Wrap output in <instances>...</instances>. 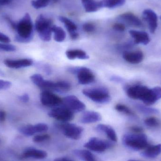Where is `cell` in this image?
Masks as SVG:
<instances>
[{
    "mask_svg": "<svg viewBox=\"0 0 161 161\" xmlns=\"http://www.w3.org/2000/svg\"><path fill=\"white\" fill-rule=\"evenodd\" d=\"M126 0H102L103 7L114 8L122 6L125 3Z\"/></svg>",
    "mask_w": 161,
    "mask_h": 161,
    "instance_id": "27",
    "label": "cell"
},
{
    "mask_svg": "<svg viewBox=\"0 0 161 161\" xmlns=\"http://www.w3.org/2000/svg\"><path fill=\"white\" fill-rule=\"evenodd\" d=\"M20 100L24 103H26L28 102L29 100V97L27 94H24L23 95L20 96L19 97Z\"/></svg>",
    "mask_w": 161,
    "mask_h": 161,
    "instance_id": "42",
    "label": "cell"
},
{
    "mask_svg": "<svg viewBox=\"0 0 161 161\" xmlns=\"http://www.w3.org/2000/svg\"><path fill=\"white\" fill-rule=\"evenodd\" d=\"M71 73L76 74L78 82L82 85L92 83L95 80V76L90 69L85 67H75L69 70Z\"/></svg>",
    "mask_w": 161,
    "mask_h": 161,
    "instance_id": "6",
    "label": "cell"
},
{
    "mask_svg": "<svg viewBox=\"0 0 161 161\" xmlns=\"http://www.w3.org/2000/svg\"><path fill=\"white\" fill-rule=\"evenodd\" d=\"M113 28L114 30L119 32H124L125 30V25L122 23H115L113 26Z\"/></svg>",
    "mask_w": 161,
    "mask_h": 161,
    "instance_id": "38",
    "label": "cell"
},
{
    "mask_svg": "<svg viewBox=\"0 0 161 161\" xmlns=\"http://www.w3.org/2000/svg\"><path fill=\"white\" fill-rule=\"evenodd\" d=\"M130 130L134 133H142L143 132V129L137 126H133L130 127Z\"/></svg>",
    "mask_w": 161,
    "mask_h": 161,
    "instance_id": "40",
    "label": "cell"
},
{
    "mask_svg": "<svg viewBox=\"0 0 161 161\" xmlns=\"http://www.w3.org/2000/svg\"><path fill=\"white\" fill-rule=\"evenodd\" d=\"M48 126L43 123H39L35 125H26L19 129V131L24 135L27 137L33 136L40 132H45L48 130Z\"/></svg>",
    "mask_w": 161,
    "mask_h": 161,
    "instance_id": "12",
    "label": "cell"
},
{
    "mask_svg": "<svg viewBox=\"0 0 161 161\" xmlns=\"http://www.w3.org/2000/svg\"><path fill=\"white\" fill-rule=\"evenodd\" d=\"M97 130L105 133L107 137L113 142H117V137L115 130L112 127L108 125L100 124L96 127Z\"/></svg>",
    "mask_w": 161,
    "mask_h": 161,
    "instance_id": "21",
    "label": "cell"
},
{
    "mask_svg": "<svg viewBox=\"0 0 161 161\" xmlns=\"http://www.w3.org/2000/svg\"><path fill=\"white\" fill-rule=\"evenodd\" d=\"M30 79L35 85H36L40 88H41L42 83L45 80L41 75L37 74L32 75L30 77Z\"/></svg>",
    "mask_w": 161,
    "mask_h": 161,
    "instance_id": "33",
    "label": "cell"
},
{
    "mask_svg": "<svg viewBox=\"0 0 161 161\" xmlns=\"http://www.w3.org/2000/svg\"><path fill=\"white\" fill-rule=\"evenodd\" d=\"M64 106L73 112H80L86 108L85 104L75 96L70 95L64 97L63 102Z\"/></svg>",
    "mask_w": 161,
    "mask_h": 161,
    "instance_id": "11",
    "label": "cell"
},
{
    "mask_svg": "<svg viewBox=\"0 0 161 161\" xmlns=\"http://www.w3.org/2000/svg\"><path fill=\"white\" fill-rule=\"evenodd\" d=\"M71 89V85L69 82L65 80H60L55 82L54 91L60 92H66Z\"/></svg>",
    "mask_w": 161,
    "mask_h": 161,
    "instance_id": "28",
    "label": "cell"
},
{
    "mask_svg": "<svg viewBox=\"0 0 161 161\" xmlns=\"http://www.w3.org/2000/svg\"><path fill=\"white\" fill-rule=\"evenodd\" d=\"M128 96L133 99H139L149 106L161 98V87L149 89L146 86L138 84L130 86L126 89Z\"/></svg>",
    "mask_w": 161,
    "mask_h": 161,
    "instance_id": "1",
    "label": "cell"
},
{
    "mask_svg": "<svg viewBox=\"0 0 161 161\" xmlns=\"http://www.w3.org/2000/svg\"><path fill=\"white\" fill-rule=\"evenodd\" d=\"M50 117L62 123H68L74 119V112L66 107H57L48 113Z\"/></svg>",
    "mask_w": 161,
    "mask_h": 161,
    "instance_id": "9",
    "label": "cell"
},
{
    "mask_svg": "<svg viewBox=\"0 0 161 161\" xmlns=\"http://www.w3.org/2000/svg\"><path fill=\"white\" fill-rule=\"evenodd\" d=\"M10 42V39L8 36L0 32V42L2 43H8Z\"/></svg>",
    "mask_w": 161,
    "mask_h": 161,
    "instance_id": "41",
    "label": "cell"
},
{
    "mask_svg": "<svg viewBox=\"0 0 161 161\" xmlns=\"http://www.w3.org/2000/svg\"><path fill=\"white\" fill-rule=\"evenodd\" d=\"M52 31L54 34V38L57 42H61L65 40L66 33L61 27L53 25L52 27Z\"/></svg>",
    "mask_w": 161,
    "mask_h": 161,
    "instance_id": "26",
    "label": "cell"
},
{
    "mask_svg": "<svg viewBox=\"0 0 161 161\" xmlns=\"http://www.w3.org/2000/svg\"><path fill=\"white\" fill-rule=\"evenodd\" d=\"M100 114L95 111H86L84 112L80 118V122L82 124H88L94 123L101 121Z\"/></svg>",
    "mask_w": 161,
    "mask_h": 161,
    "instance_id": "20",
    "label": "cell"
},
{
    "mask_svg": "<svg viewBox=\"0 0 161 161\" xmlns=\"http://www.w3.org/2000/svg\"><path fill=\"white\" fill-rule=\"evenodd\" d=\"M123 142L125 146L137 151L146 149L149 146L147 137L143 133L125 134Z\"/></svg>",
    "mask_w": 161,
    "mask_h": 161,
    "instance_id": "3",
    "label": "cell"
},
{
    "mask_svg": "<svg viewBox=\"0 0 161 161\" xmlns=\"http://www.w3.org/2000/svg\"><path fill=\"white\" fill-rule=\"evenodd\" d=\"M58 19L60 22L64 24L72 39H77L79 37V34L77 32V26L75 23L64 16H59Z\"/></svg>",
    "mask_w": 161,
    "mask_h": 161,
    "instance_id": "16",
    "label": "cell"
},
{
    "mask_svg": "<svg viewBox=\"0 0 161 161\" xmlns=\"http://www.w3.org/2000/svg\"><path fill=\"white\" fill-rule=\"evenodd\" d=\"M145 124L149 127H158L161 125V122L158 119L155 117H150L146 118L144 121Z\"/></svg>",
    "mask_w": 161,
    "mask_h": 161,
    "instance_id": "30",
    "label": "cell"
},
{
    "mask_svg": "<svg viewBox=\"0 0 161 161\" xmlns=\"http://www.w3.org/2000/svg\"><path fill=\"white\" fill-rule=\"evenodd\" d=\"M53 21L51 19L40 14L35 23V28L42 40L49 42L52 37Z\"/></svg>",
    "mask_w": 161,
    "mask_h": 161,
    "instance_id": "4",
    "label": "cell"
},
{
    "mask_svg": "<svg viewBox=\"0 0 161 161\" xmlns=\"http://www.w3.org/2000/svg\"><path fill=\"white\" fill-rule=\"evenodd\" d=\"M4 63L8 68L18 69L30 67L33 65V61L32 59L28 58L19 59H7L4 61Z\"/></svg>",
    "mask_w": 161,
    "mask_h": 161,
    "instance_id": "15",
    "label": "cell"
},
{
    "mask_svg": "<svg viewBox=\"0 0 161 161\" xmlns=\"http://www.w3.org/2000/svg\"><path fill=\"white\" fill-rule=\"evenodd\" d=\"M160 19H161V16H160Z\"/></svg>",
    "mask_w": 161,
    "mask_h": 161,
    "instance_id": "49",
    "label": "cell"
},
{
    "mask_svg": "<svg viewBox=\"0 0 161 161\" xmlns=\"http://www.w3.org/2000/svg\"><path fill=\"white\" fill-rule=\"evenodd\" d=\"M74 154L83 161H98L95 156L89 150H75Z\"/></svg>",
    "mask_w": 161,
    "mask_h": 161,
    "instance_id": "25",
    "label": "cell"
},
{
    "mask_svg": "<svg viewBox=\"0 0 161 161\" xmlns=\"http://www.w3.org/2000/svg\"><path fill=\"white\" fill-rule=\"evenodd\" d=\"M50 136L49 134H40L37 135L33 138V142L35 143H40L44 141H47L50 139Z\"/></svg>",
    "mask_w": 161,
    "mask_h": 161,
    "instance_id": "35",
    "label": "cell"
},
{
    "mask_svg": "<svg viewBox=\"0 0 161 161\" xmlns=\"http://www.w3.org/2000/svg\"><path fill=\"white\" fill-rule=\"evenodd\" d=\"M11 83L9 81L0 80V90H5L10 88Z\"/></svg>",
    "mask_w": 161,
    "mask_h": 161,
    "instance_id": "37",
    "label": "cell"
},
{
    "mask_svg": "<svg viewBox=\"0 0 161 161\" xmlns=\"http://www.w3.org/2000/svg\"><path fill=\"white\" fill-rule=\"evenodd\" d=\"M3 17L6 20L8 23L9 25L11 26V28L15 30L16 28V25H17V23H15L13 20L11 19H10V17H9V16H8V15H4V16H3Z\"/></svg>",
    "mask_w": 161,
    "mask_h": 161,
    "instance_id": "39",
    "label": "cell"
},
{
    "mask_svg": "<svg viewBox=\"0 0 161 161\" xmlns=\"http://www.w3.org/2000/svg\"><path fill=\"white\" fill-rule=\"evenodd\" d=\"M123 58L128 63L137 64L141 63L144 58V55L141 51L125 52L123 53Z\"/></svg>",
    "mask_w": 161,
    "mask_h": 161,
    "instance_id": "18",
    "label": "cell"
},
{
    "mask_svg": "<svg viewBox=\"0 0 161 161\" xmlns=\"http://www.w3.org/2000/svg\"><path fill=\"white\" fill-rule=\"evenodd\" d=\"M145 150L142 152V156L147 158H154L161 153V144L148 146Z\"/></svg>",
    "mask_w": 161,
    "mask_h": 161,
    "instance_id": "22",
    "label": "cell"
},
{
    "mask_svg": "<svg viewBox=\"0 0 161 161\" xmlns=\"http://www.w3.org/2000/svg\"><path fill=\"white\" fill-rule=\"evenodd\" d=\"M17 34L16 41L21 43H27L33 39L34 36V25L29 13H25L17 23L16 29Z\"/></svg>",
    "mask_w": 161,
    "mask_h": 161,
    "instance_id": "2",
    "label": "cell"
},
{
    "mask_svg": "<svg viewBox=\"0 0 161 161\" xmlns=\"http://www.w3.org/2000/svg\"><path fill=\"white\" fill-rule=\"evenodd\" d=\"M137 108L141 112L147 114H150L158 113L159 111L155 108H149V107H145L141 105H138L137 106Z\"/></svg>",
    "mask_w": 161,
    "mask_h": 161,
    "instance_id": "32",
    "label": "cell"
},
{
    "mask_svg": "<svg viewBox=\"0 0 161 161\" xmlns=\"http://www.w3.org/2000/svg\"><path fill=\"white\" fill-rule=\"evenodd\" d=\"M84 147L94 152L101 153L113 147L110 142L101 139L92 137L85 144Z\"/></svg>",
    "mask_w": 161,
    "mask_h": 161,
    "instance_id": "8",
    "label": "cell"
},
{
    "mask_svg": "<svg viewBox=\"0 0 161 161\" xmlns=\"http://www.w3.org/2000/svg\"><path fill=\"white\" fill-rule=\"evenodd\" d=\"M47 157V153L45 151L35 148H27L22 154V157L25 158L42 159Z\"/></svg>",
    "mask_w": 161,
    "mask_h": 161,
    "instance_id": "19",
    "label": "cell"
},
{
    "mask_svg": "<svg viewBox=\"0 0 161 161\" xmlns=\"http://www.w3.org/2000/svg\"><path fill=\"white\" fill-rule=\"evenodd\" d=\"M6 116V114L5 112L0 110V122H4L5 120Z\"/></svg>",
    "mask_w": 161,
    "mask_h": 161,
    "instance_id": "43",
    "label": "cell"
},
{
    "mask_svg": "<svg viewBox=\"0 0 161 161\" xmlns=\"http://www.w3.org/2000/svg\"><path fill=\"white\" fill-rule=\"evenodd\" d=\"M82 5L86 12H94L99 10L103 8L102 3L100 2H96L95 0H81Z\"/></svg>",
    "mask_w": 161,
    "mask_h": 161,
    "instance_id": "23",
    "label": "cell"
},
{
    "mask_svg": "<svg viewBox=\"0 0 161 161\" xmlns=\"http://www.w3.org/2000/svg\"><path fill=\"white\" fill-rule=\"evenodd\" d=\"M66 55L67 58L71 60L78 58V59H88L89 58V56L84 51L81 50H70L67 51Z\"/></svg>",
    "mask_w": 161,
    "mask_h": 161,
    "instance_id": "24",
    "label": "cell"
},
{
    "mask_svg": "<svg viewBox=\"0 0 161 161\" xmlns=\"http://www.w3.org/2000/svg\"><path fill=\"white\" fill-rule=\"evenodd\" d=\"M130 35L134 39V43L147 45L150 42L149 35L143 31L131 30L129 31Z\"/></svg>",
    "mask_w": 161,
    "mask_h": 161,
    "instance_id": "17",
    "label": "cell"
},
{
    "mask_svg": "<svg viewBox=\"0 0 161 161\" xmlns=\"http://www.w3.org/2000/svg\"><path fill=\"white\" fill-rule=\"evenodd\" d=\"M142 17L148 24L150 32L155 33L158 26V17L156 12L151 9H146L143 11Z\"/></svg>",
    "mask_w": 161,
    "mask_h": 161,
    "instance_id": "13",
    "label": "cell"
},
{
    "mask_svg": "<svg viewBox=\"0 0 161 161\" xmlns=\"http://www.w3.org/2000/svg\"><path fill=\"white\" fill-rule=\"evenodd\" d=\"M117 20L128 25L134 27H140L142 25L141 19L131 12H126L119 15L117 17Z\"/></svg>",
    "mask_w": 161,
    "mask_h": 161,
    "instance_id": "14",
    "label": "cell"
},
{
    "mask_svg": "<svg viewBox=\"0 0 161 161\" xmlns=\"http://www.w3.org/2000/svg\"><path fill=\"white\" fill-rule=\"evenodd\" d=\"M15 46L8 43H0V52H13L16 51Z\"/></svg>",
    "mask_w": 161,
    "mask_h": 161,
    "instance_id": "34",
    "label": "cell"
},
{
    "mask_svg": "<svg viewBox=\"0 0 161 161\" xmlns=\"http://www.w3.org/2000/svg\"><path fill=\"white\" fill-rule=\"evenodd\" d=\"M127 161H140L134 160H128Z\"/></svg>",
    "mask_w": 161,
    "mask_h": 161,
    "instance_id": "48",
    "label": "cell"
},
{
    "mask_svg": "<svg viewBox=\"0 0 161 161\" xmlns=\"http://www.w3.org/2000/svg\"><path fill=\"white\" fill-rule=\"evenodd\" d=\"M115 109L119 112L125 114L130 116H134L135 114L128 107L123 104H118L115 106Z\"/></svg>",
    "mask_w": 161,
    "mask_h": 161,
    "instance_id": "29",
    "label": "cell"
},
{
    "mask_svg": "<svg viewBox=\"0 0 161 161\" xmlns=\"http://www.w3.org/2000/svg\"><path fill=\"white\" fill-rule=\"evenodd\" d=\"M82 93L94 102L100 104L108 103L111 100L108 90L104 87L84 89Z\"/></svg>",
    "mask_w": 161,
    "mask_h": 161,
    "instance_id": "5",
    "label": "cell"
},
{
    "mask_svg": "<svg viewBox=\"0 0 161 161\" xmlns=\"http://www.w3.org/2000/svg\"><path fill=\"white\" fill-rule=\"evenodd\" d=\"M4 74L3 73V72L2 71L0 70V75H3Z\"/></svg>",
    "mask_w": 161,
    "mask_h": 161,
    "instance_id": "46",
    "label": "cell"
},
{
    "mask_svg": "<svg viewBox=\"0 0 161 161\" xmlns=\"http://www.w3.org/2000/svg\"><path fill=\"white\" fill-rule=\"evenodd\" d=\"M50 1L51 0H35L32 1L31 4L36 9H39L47 6Z\"/></svg>",
    "mask_w": 161,
    "mask_h": 161,
    "instance_id": "31",
    "label": "cell"
},
{
    "mask_svg": "<svg viewBox=\"0 0 161 161\" xmlns=\"http://www.w3.org/2000/svg\"><path fill=\"white\" fill-rule=\"evenodd\" d=\"M40 100L43 106L48 107H57L63 102V99L61 97L47 90L41 93Z\"/></svg>",
    "mask_w": 161,
    "mask_h": 161,
    "instance_id": "10",
    "label": "cell"
},
{
    "mask_svg": "<svg viewBox=\"0 0 161 161\" xmlns=\"http://www.w3.org/2000/svg\"><path fill=\"white\" fill-rule=\"evenodd\" d=\"M58 127L65 136L74 140L80 139L83 131V128L81 127L68 123L60 124L58 125Z\"/></svg>",
    "mask_w": 161,
    "mask_h": 161,
    "instance_id": "7",
    "label": "cell"
},
{
    "mask_svg": "<svg viewBox=\"0 0 161 161\" xmlns=\"http://www.w3.org/2000/svg\"><path fill=\"white\" fill-rule=\"evenodd\" d=\"M54 3H56L58 1V0H52Z\"/></svg>",
    "mask_w": 161,
    "mask_h": 161,
    "instance_id": "47",
    "label": "cell"
},
{
    "mask_svg": "<svg viewBox=\"0 0 161 161\" xmlns=\"http://www.w3.org/2000/svg\"><path fill=\"white\" fill-rule=\"evenodd\" d=\"M13 0H0V5L4 6L9 4Z\"/></svg>",
    "mask_w": 161,
    "mask_h": 161,
    "instance_id": "44",
    "label": "cell"
},
{
    "mask_svg": "<svg viewBox=\"0 0 161 161\" xmlns=\"http://www.w3.org/2000/svg\"><path fill=\"white\" fill-rule=\"evenodd\" d=\"M54 161H74L72 160L69 159L67 158H58L55 159Z\"/></svg>",
    "mask_w": 161,
    "mask_h": 161,
    "instance_id": "45",
    "label": "cell"
},
{
    "mask_svg": "<svg viewBox=\"0 0 161 161\" xmlns=\"http://www.w3.org/2000/svg\"><path fill=\"white\" fill-rule=\"evenodd\" d=\"M82 29L86 33H92L95 30V26L91 23H86L82 25Z\"/></svg>",
    "mask_w": 161,
    "mask_h": 161,
    "instance_id": "36",
    "label": "cell"
}]
</instances>
